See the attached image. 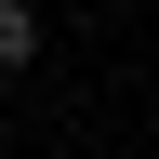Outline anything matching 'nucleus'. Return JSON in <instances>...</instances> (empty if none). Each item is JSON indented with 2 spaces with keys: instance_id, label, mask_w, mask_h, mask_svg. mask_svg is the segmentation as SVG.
Wrapping results in <instances>:
<instances>
[{
  "instance_id": "obj_1",
  "label": "nucleus",
  "mask_w": 159,
  "mask_h": 159,
  "mask_svg": "<svg viewBox=\"0 0 159 159\" xmlns=\"http://www.w3.org/2000/svg\"><path fill=\"white\" fill-rule=\"evenodd\" d=\"M27 53H40V13H27V0H0V80L27 66Z\"/></svg>"
}]
</instances>
